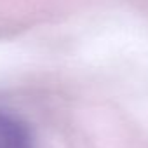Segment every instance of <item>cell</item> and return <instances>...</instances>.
<instances>
[{
	"label": "cell",
	"mask_w": 148,
	"mask_h": 148,
	"mask_svg": "<svg viewBox=\"0 0 148 148\" xmlns=\"http://www.w3.org/2000/svg\"><path fill=\"white\" fill-rule=\"evenodd\" d=\"M0 148H35L28 124L7 108H0Z\"/></svg>",
	"instance_id": "6da1fadb"
}]
</instances>
